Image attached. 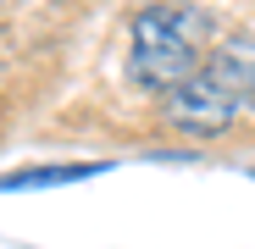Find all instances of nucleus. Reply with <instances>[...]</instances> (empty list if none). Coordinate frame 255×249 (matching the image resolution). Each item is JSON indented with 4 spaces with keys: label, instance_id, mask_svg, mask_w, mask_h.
Wrapping results in <instances>:
<instances>
[{
    "label": "nucleus",
    "instance_id": "nucleus-2",
    "mask_svg": "<svg viewBox=\"0 0 255 249\" xmlns=\"http://www.w3.org/2000/svg\"><path fill=\"white\" fill-rule=\"evenodd\" d=\"M205 11L194 6H150L133 17V45H128V72L150 94H172L178 83L205 61Z\"/></svg>",
    "mask_w": 255,
    "mask_h": 249
},
{
    "label": "nucleus",
    "instance_id": "nucleus-3",
    "mask_svg": "<svg viewBox=\"0 0 255 249\" xmlns=\"http://www.w3.org/2000/svg\"><path fill=\"white\" fill-rule=\"evenodd\" d=\"M100 166H45V172H11L0 177V188H45V183H78V177H95Z\"/></svg>",
    "mask_w": 255,
    "mask_h": 249
},
{
    "label": "nucleus",
    "instance_id": "nucleus-1",
    "mask_svg": "<svg viewBox=\"0 0 255 249\" xmlns=\"http://www.w3.org/2000/svg\"><path fill=\"white\" fill-rule=\"evenodd\" d=\"M250 111H255V39H222L166 94V116L189 139H222Z\"/></svg>",
    "mask_w": 255,
    "mask_h": 249
}]
</instances>
